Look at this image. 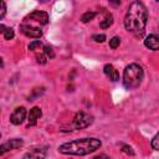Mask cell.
Here are the masks:
<instances>
[{
	"mask_svg": "<svg viewBox=\"0 0 159 159\" xmlns=\"http://www.w3.org/2000/svg\"><path fill=\"white\" fill-rule=\"evenodd\" d=\"M148 21L147 6L140 1H133L124 16V27L127 31L133 34H140L144 31Z\"/></svg>",
	"mask_w": 159,
	"mask_h": 159,
	"instance_id": "cell-1",
	"label": "cell"
},
{
	"mask_svg": "<svg viewBox=\"0 0 159 159\" xmlns=\"http://www.w3.org/2000/svg\"><path fill=\"white\" fill-rule=\"evenodd\" d=\"M102 142L97 138H81L63 143L58 147V152L65 155H87L99 149Z\"/></svg>",
	"mask_w": 159,
	"mask_h": 159,
	"instance_id": "cell-2",
	"label": "cell"
},
{
	"mask_svg": "<svg viewBox=\"0 0 159 159\" xmlns=\"http://www.w3.org/2000/svg\"><path fill=\"white\" fill-rule=\"evenodd\" d=\"M144 77L143 68L138 63H130L124 68L123 72V84L127 89H134L139 87Z\"/></svg>",
	"mask_w": 159,
	"mask_h": 159,
	"instance_id": "cell-3",
	"label": "cell"
},
{
	"mask_svg": "<svg viewBox=\"0 0 159 159\" xmlns=\"http://www.w3.org/2000/svg\"><path fill=\"white\" fill-rule=\"evenodd\" d=\"M93 122V117L86 112H77L73 118V128L76 129H83L91 125Z\"/></svg>",
	"mask_w": 159,
	"mask_h": 159,
	"instance_id": "cell-4",
	"label": "cell"
},
{
	"mask_svg": "<svg viewBox=\"0 0 159 159\" xmlns=\"http://www.w3.org/2000/svg\"><path fill=\"white\" fill-rule=\"evenodd\" d=\"M47 155V147H36L25 153L22 159H45Z\"/></svg>",
	"mask_w": 159,
	"mask_h": 159,
	"instance_id": "cell-5",
	"label": "cell"
},
{
	"mask_svg": "<svg viewBox=\"0 0 159 159\" xmlns=\"http://www.w3.org/2000/svg\"><path fill=\"white\" fill-rule=\"evenodd\" d=\"M20 31L27 36V37H31V39H40L41 35H42V31L36 27V26H32V25H29V24H22L20 25Z\"/></svg>",
	"mask_w": 159,
	"mask_h": 159,
	"instance_id": "cell-6",
	"label": "cell"
},
{
	"mask_svg": "<svg viewBox=\"0 0 159 159\" xmlns=\"http://www.w3.org/2000/svg\"><path fill=\"white\" fill-rule=\"evenodd\" d=\"M25 118H26V109H25V107H17L11 113L10 122L14 125H19V124H21L25 120Z\"/></svg>",
	"mask_w": 159,
	"mask_h": 159,
	"instance_id": "cell-7",
	"label": "cell"
},
{
	"mask_svg": "<svg viewBox=\"0 0 159 159\" xmlns=\"http://www.w3.org/2000/svg\"><path fill=\"white\" fill-rule=\"evenodd\" d=\"M31 20V21H36L39 22L40 25H47L48 24V15L45 12V11H40V10H36V11H32L30 15L26 16L25 20Z\"/></svg>",
	"mask_w": 159,
	"mask_h": 159,
	"instance_id": "cell-8",
	"label": "cell"
},
{
	"mask_svg": "<svg viewBox=\"0 0 159 159\" xmlns=\"http://www.w3.org/2000/svg\"><path fill=\"white\" fill-rule=\"evenodd\" d=\"M22 145H24L22 139H19V138L10 139L9 142L1 144V147H0V153L4 154V153L7 152V150H14V149H17V148H20V147H22Z\"/></svg>",
	"mask_w": 159,
	"mask_h": 159,
	"instance_id": "cell-9",
	"label": "cell"
},
{
	"mask_svg": "<svg viewBox=\"0 0 159 159\" xmlns=\"http://www.w3.org/2000/svg\"><path fill=\"white\" fill-rule=\"evenodd\" d=\"M144 45H145V47H148L149 50L159 51V35L152 34V35L147 36L145 40H144Z\"/></svg>",
	"mask_w": 159,
	"mask_h": 159,
	"instance_id": "cell-10",
	"label": "cell"
},
{
	"mask_svg": "<svg viewBox=\"0 0 159 159\" xmlns=\"http://www.w3.org/2000/svg\"><path fill=\"white\" fill-rule=\"evenodd\" d=\"M41 116H42V111H41L40 107H34V108H31L30 112H29V116H27V120H29L27 125H29V127H30V125H35V124L37 123V120L41 118Z\"/></svg>",
	"mask_w": 159,
	"mask_h": 159,
	"instance_id": "cell-11",
	"label": "cell"
},
{
	"mask_svg": "<svg viewBox=\"0 0 159 159\" xmlns=\"http://www.w3.org/2000/svg\"><path fill=\"white\" fill-rule=\"evenodd\" d=\"M103 71H104V75H106L111 81L116 82V81H118V80H119V73H118V71H117V70H116L111 63L104 65Z\"/></svg>",
	"mask_w": 159,
	"mask_h": 159,
	"instance_id": "cell-12",
	"label": "cell"
},
{
	"mask_svg": "<svg viewBox=\"0 0 159 159\" xmlns=\"http://www.w3.org/2000/svg\"><path fill=\"white\" fill-rule=\"evenodd\" d=\"M0 31H1V34H2V36H4V39L5 40H11L12 37H14V30L11 29V27H5L2 24L0 25Z\"/></svg>",
	"mask_w": 159,
	"mask_h": 159,
	"instance_id": "cell-13",
	"label": "cell"
},
{
	"mask_svg": "<svg viewBox=\"0 0 159 159\" xmlns=\"http://www.w3.org/2000/svg\"><path fill=\"white\" fill-rule=\"evenodd\" d=\"M113 24V16L111 15V14H108L102 21H101V24H99V26L102 27V29H108L111 25Z\"/></svg>",
	"mask_w": 159,
	"mask_h": 159,
	"instance_id": "cell-14",
	"label": "cell"
},
{
	"mask_svg": "<svg viewBox=\"0 0 159 159\" xmlns=\"http://www.w3.org/2000/svg\"><path fill=\"white\" fill-rule=\"evenodd\" d=\"M94 16H96V12H94V11H87V12H84V14L81 16V21H82V22H88V21L93 20Z\"/></svg>",
	"mask_w": 159,
	"mask_h": 159,
	"instance_id": "cell-15",
	"label": "cell"
},
{
	"mask_svg": "<svg viewBox=\"0 0 159 159\" xmlns=\"http://www.w3.org/2000/svg\"><path fill=\"white\" fill-rule=\"evenodd\" d=\"M119 43H120V39L118 37V36H114V37H112L111 40H109V47L111 48H117L118 46H119Z\"/></svg>",
	"mask_w": 159,
	"mask_h": 159,
	"instance_id": "cell-16",
	"label": "cell"
},
{
	"mask_svg": "<svg viewBox=\"0 0 159 159\" xmlns=\"http://www.w3.org/2000/svg\"><path fill=\"white\" fill-rule=\"evenodd\" d=\"M42 47V43L39 41V40H35V41H32L30 45H29V50H31V51H36V50H40Z\"/></svg>",
	"mask_w": 159,
	"mask_h": 159,
	"instance_id": "cell-17",
	"label": "cell"
},
{
	"mask_svg": "<svg viewBox=\"0 0 159 159\" xmlns=\"http://www.w3.org/2000/svg\"><path fill=\"white\" fill-rule=\"evenodd\" d=\"M152 148L155 149V150H159V132L154 135V138L152 139Z\"/></svg>",
	"mask_w": 159,
	"mask_h": 159,
	"instance_id": "cell-18",
	"label": "cell"
},
{
	"mask_svg": "<svg viewBox=\"0 0 159 159\" xmlns=\"http://www.w3.org/2000/svg\"><path fill=\"white\" fill-rule=\"evenodd\" d=\"M36 60H37V63L45 65L47 61V56L45 53H36Z\"/></svg>",
	"mask_w": 159,
	"mask_h": 159,
	"instance_id": "cell-19",
	"label": "cell"
},
{
	"mask_svg": "<svg viewBox=\"0 0 159 159\" xmlns=\"http://www.w3.org/2000/svg\"><path fill=\"white\" fill-rule=\"evenodd\" d=\"M43 53H45L47 57H50V58H53V57H55V53H53L52 48L48 47V46H45V47H43Z\"/></svg>",
	"mask_w": 159,
	"mask_h": 159,
	"instance_id": "cell-20",
	"label": "cell"
},
{
	"mask_svg": "<svg viewBox=\"0 0 159 159\" xmlns=\"http://www.w3.org/2000/svg\"><path fill=\"white\" fill-rule=\"evenodd\" d=\"M92 40H94L96 42H103L106 40V35L101 34V35H93L92 36Z\"/></svg>",
	"mask_w": 159,
	"mask_h": 159,
	"instance_id": "cell-21",
	"label": "cell"
},
{
	"mask_svg": "<svg viewBox=\"0 0 159 159\" xmlns=\"http://www.w3.org/2000/svg\"><path fill=\"white\" fill-rule=\"evenodd\" d=\"M0 6H1L0 19H4V16H5V12H6V5H5V2H4V1H1V2H0Z\"/></svg>",
	"mask_w": 159,
	"mask_h": 159,
	"instance_id": "cell-22",
	"label": "cell"
},
{
	"mask_svg": "<svg viewBox=\"0 0 159 159\" xmlns=\"http://www.w3.org/2000/svg\"><path fill=\"white\" fill-rule=\"evenodd\" d=\"M123 152H125V153H128V154H130V155H133L134 154V152L132 150V148L130 147H128V145H123V149H122Z\"/></svg>",
	"mask_w": 159,
	"mask_h": 159,
	"instance_id": "cell-23",
	"label": "cell"
}]
</instances>
